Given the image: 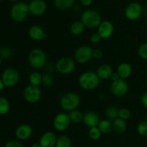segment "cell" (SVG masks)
Segmentation results:
<instances>
[{"instance_id":"cell-37","label":"cell","mask_w":147,"mask_h":147,"mask_svg":"<svg viewBox=\"0 0 147 147\" xmlns=\"http://www.w3.org/2000/svg\"><path fill=\"white\" fill-rule=\"evenodd\" d=\"M4 147H24L22 144L19 141L11 140L7 142Z\"/></svg>"},{"instance_id":"cell-40","label":"cell","mask_w":147,"mask_h":147,"mask_svg":"<svg viewBox=\"0 0 147 147\" xmlns=\"http://www.w3.org/2000/svg\"><path fill=\"white\" fill-rule=\"evenodd\" d=\"M80 1L83 6L88 7V6H90V4H92V1H93V0H80Z\"/></svg>"},{"instance_id":"cell-10","label":"cell","mask_w":147,"mask_h":147,"mask_svg":"<svg viewBox=\"0 0 147 147\" xmlns=\"http://www.w3.org/2000/svg\"><path fill=\"white\" fill-rule=\"evenodd\" d=\"M1 80L5 87L11 88L15 86L20 80V74L16 69L9 67L4 70Z\"/></svg>"},{"instance_id":"cell-32","label":"cell","mask_w":147,"mask_h":147,"mask_svg":"<svg viewBox=\"0 0 147 147\" xmlns=\"http://www.w3.org/2000/svg\"><path fill=\"white\" fill-rule=\"evenodd\" d=\"M42 84L46 88H50L54 84V80L51 75L48 73L42 75Z\"/></svg>"},{"instance_id":"cell-17","label":"cell","mask_w":147,"mask_h":147,"mask_svg":"<svg viewBox=\"0 0 147 147\" xmlns=\"http://www.w3.org/2000/svg\"><path fill=\"white\" fill-rule=\"evenodd\" d=\"M100 121V116L96 112L90 111H88L86 113H84L83 122L89 129L98 126Z\"/></svg>"},{"instance_id":"cell-33","label":"cell","mask_w":147,"mask_h":147,"mask_svg":"<svg viewBox=\"0 0 147 147\" xmlns=\"http://www.w3.org/2000/svg\"><path fill=\"white\" fill-rule=\"evenodd\" d=\"M131 116V113L130 110L126 108H122V109H119V119H122V120L127 121Z\"/></svg>"},{"instance_id":"cell-45","label":"cell","mask_w":147,"mask_h":147,"mask_svg":"<svg viewBox=\"0 0 147 147\" xmlns=\"http://www.w3.org/2000/svg\"><path fill=\"white\" fill-rule=\"evenodd\" d=\"M145 119L147 121V113H146V115H145Z\"/></svg>"},{"instance_id":"cell-24","label":"cell","mask_w":147,"mask_h":147,"mask_svg":"<svg viewBox=\"0 0 147 147\" xmlns=\"http://www.w3.org/2000/svg\"><path fill=\"white\" fill-rule=\"evenodd\" d=\"M119 108L115 106H109L106 109L105 114H106V116L107 117V119L110 121H114L115 119L119 118Z\"/></svg>"},{"instance_id":"cell-21","label":"cell","mask_w":147,"mask_h":147,"mask_svg":"<svg viewBox=\"0 0 147 147\" xmlns=\"http://www.w3.org/2000/svg\"><path fill=\"white\" fill-rule=\"evenodd\" d=\"M113 131L116 133L121 134H123L126 131L127 123H126V121L118 118V119L113 121Z\"/></svg>"},{"instance_id":"cell-8","label":"cell","mask_w":147,"mask_h":147,"mask_svg":"<svg viewBox=\"0 0 147 147\" xmlns=\"http://www.w3.org/2000/svg\"><path fill=\"white\" fill-rule=\"evenodd\" d=\"M23 97L29 103H37L40 101L42 97L41 90L37 86L28 85L23 91Z\"/></svg>"},{"instance_id":"cell-34","label":"cell","mask_w":147,"mask_h":147,"mask_svg":"<svg viewBox=\"0 0 147 147\" xmlns=\"http://www.w3.org/2000/svg\"><path fill=\"white\" fill-rule=\"evenodd\" d=\"M138 55L143 60H147V42H144L139 46L138 49Z\"/></svg>"},{"instance_id":"cell-16","label":"cell","mask_w":147,"mask_h":147,"mask_svg":"<svg viewBox=\"0 0 147 147\" xmlns=\"http://www.w3.org/2000/svg\"><path fill=\"white\" fill-rule=\"evenodd\" d=\"M28 34L30 38L34 41L40 42L47 37L44 29L40 25H32L28 30Z\"/></svg>"},{"instance_id":"cell-14","label":"cell","mask_w":147,"mask_h":147,"mask_svg":"<svg viewBox=\"0 0 147 147\" xmlns=\"http://www.w3.org/2000/svg\"><path fill=\"white\" fill-rule=\"evenodd\" d=\"M28 6L30 13L34 16L42 15L47 9V4L44 0H32Z\"/></svg>"},{"instance_id":"cell-35","label":"cell","mask_w":147,"mask_h":147,"mask_svg":"<svg viewBox=\"0 0 147 147\" xmlns=\"http://www.w3.org/2000/svg\"><path fill=\"white\" fill-rule=\"evenodd\" d=\"M12 55V51L9 47H4L0 49V57L2 59H7L10 58Z\"/></svg>"},{"instance_id":"cell-26","label":"cell","mask_w":147,"mask_h":147,"mask_svg":"<svg viewBox=\"0 0 147 147\" xmlns=\"http://www.w3.org/2000/svg\"><path fill=\"white\" fill-rule=\"evenodd\" d=\"M69 117H70L71 122L74 123H79L83 121V117H84V113H82L78 109L69 112Z\"/></svg>"},{"instance_id":"cell-13","label":"cell","mask_w":147,"mask_h":147,"mask_svg":"<svg viewBox=\"0 0 147 147\" xmlns=\"http://www.w3.org/2000/svg\"><path fill=\"white\" fill-rule=\"evenodd\" d=\"M97 30V32L102 39H109L113 34L114 26L111 22L109 20H104V21H102Z\"/></svg>"},{"instance_id":"cell-27","label":"cell","mask_w":147,"mask_h":147,"mask_svg":"<svg viewBox=\"0 0 147 147\" xmlns=\"http://www.w3.org/2000/svg\"><path fill=\"white\" fill-rule=\"evenodd\" d=\"M29 81L32 86L39 87L42 83V75L39 72H33L29 77Z\"/></svg>"},{"instance_id":"cell-4","label":"cell","mask_w":147,"mask_h":147,"mask_svg":"<svg viewBox=\"0 0 147 147\" xmlns=\"http://www.w3.org/2000/svg\"><path fill=\"white\" fill-rule=\"evenodd\" d=\"M28 61L33 68L37 70L42 69L47 64V55L41 49H33L29 54Z\"/></svg>"},{"instance_id":"cell-39","label":"cell","mask_w":147,"mask_h":147,"mask_svg":"<svg viewBox=\"0 0 147 147\" xmlns=\"http://www.w3.org/2000/svg\"><path fill=\"white\" fill-rule=\"evenodd\" d=\"M141 102H142L144 107H145L147 109V92L142 95V98H141Z\"/></svg>"},{"instance_id":"cell-2","label":"cell","mask_w":147,"mask_h":147,"mask_svg":"<svg viewBox=\"0 0 147 147\" xmlns=\"http://www.w3.org/2000/svg\"><path fill=\"white\" fill-rule=\"evenodd\" d=\"M80 19V21L83 23L86 27L89 29L98 28L102 22V18L100 13L93 9H88L83 11Z\"/></svg>"},{"instance_id":"cell-46","label":"cell","mask_w":147,"mask_h":147,"mask_svg":"<svg viewBox=\"0 0 147 147\" xmlns=\"http://www.w3.org/2000/svg\"><path fill=\"white\" fill-rule=\"evenodd\" d=\"M9 1H17V0H9Z\"/></svg>"},{"instance_id":"cell-22","label":"cell","mask_w":147,"mask_h":147,"mask_svg":"<svg viewBox=\"0 0 147 147\" xmlns=\"http://www.w3.org/2000/svg\"><path fill=\"white\" fill-rule=\"evenodd\" d=\"M86 26L83 24L81 21H76L70 25V31L73 35L79 36L83 33L85 31Z\"/></svg>"},{"instance_id":"cell-42","label":"cell","mask_w":147,"mask_h":147,"mask_svg":"<svg viewBox=\"0 0 147 147\" xmlns=\"http://www.w3.org/2000/svg\"><path fill=\"white\" fill-rule=\"evenodd\" d=\"M4 88H5V86H4V83H3L2 80H1V79H0V90H3Z\"/></svg>"},{"instance_id":"cell-28","label":"cell","mask_w":147,"mask_h":147,"mask_svg":"<svg viewBox=\"0 0 147 147\" xmlns=\"http://www.w3.org/2000/svg\"><path fill=\"white\" fill-rule=\"evenodd\" d=\"M55 147H72L71 139L66 135H61L57 137Z\"/></svg>"},{"instance_id":"cell-18","label":"cell","mask_w":147,"mask_h":147,"mask_svg":"<svg viewBox=\"0 0 147 147\" xmlns=\"http://www.w3.org/2000/svg\"><path fill=\"white\" fill-rule=\"evenodd\" d=\"M57 139L55 134L52 131H47L42 135L39 144L41 147H55Z\"/></svg>"},{"instance_id":"cell-31","label":"cell","mask_w":147,"mask_h":147,"mask_svg":"<svg viewBox=\"0 0 147 147\" xmlns=\"http://www.w3.org/2000/svg\"><path fill=\"white\" fill-rule=\"evenodd\" d=\"M137 133L142 136H147V121H141L136 128Z\"/></svg>"},{"instance_id":"cell-9","label":"cell","mask_w":147,"mask_h":147,"mask_svg":"<svg viewBox=\"0 0 147 147\" xmlns=\"http://www.w3.org/2000/svg\"><path fill=\"white\" fill-rule=\"evenodd\" d=\"M70 121L69 114L65 112L59 113L55 116L53 119V127L56 131L59 132H63L67 130L70 126Z\"/></svg>"},{"instance_id":"cell-3","label":"cell","mask_w":147,"mask_h":147,"mask_svg":"<svg viewBox=\"0 0 147 147\" xmlns=\"http://www.w3.org/2000/svg\"><path fill=\"white\" fill-rule=\"evenodd\" d=\"M60 106L64 111L70 112L78 109L80 104V98L77 93L68 92L63 95L60 98Z\"/></svg>"},{"instance_id":"cell-36","label":"cell","mask_w":147,"mask_h":147,"mask_svg":"<svg viewBox=\"0 0 147 147\" xmlns=\"http://www.w3.org/2000/svg\"><path fill=\"white\" fill-rule=\"evenodd\" d=\"M101 37L99 35V34L98 32L93 33V34H91L90 37V42L93 43V44H98V43H99L101 41Z\"/></svg>"},{"instance_id":"cell-1","label":"cell","mask_w":147,"mask_h":147,"mask_svg":"<svg viewBox=\"0 0 147 147\" xmlns=\"http://www.w3.org/2000/svg\"><path fill=\"white\" fill-rule=\"evenodd\" d=\"M100 79L97 73L93 71H86L82 73L78 78V84L85 90H93L98 87Z\"/></svg>"},{"instance_id":"cell-38","label":"cell","mask_w":147,"mask_h":147,"mask_svg":"<svg viewBox=\"0 0 147 147\" xmlns=\"http://www.w3.org/2000/svg\"><path fill=\"white\" fill-rule=\"evenodd\" d=\"M103 53L100 49H94L93 50V58L96 60H100L103 57Z\"/></svg>"},{"instance_id":"cell-44","label":"cell","mask_w":147,"mask_h":147,"mask_svg":"<svg viewBox=\"0 0 147 147\" xmlns=\"http://www.w3.org/2000/svg\"><path fill=\"white\" fill-rule=\"evenodd\" d=\"M1 58L0 57V67H1Z\"/></svg>"},{"instance_id":"cell-20","label":"cell","mask_w":147,"mask_h":147,"mask_svg":"<svg viewBox=\"0 0 147 147\" xmlns=\"http://www.w3.org/2000/svg\"><path fill=\"white\" fill-rule=\"evenodd\" d=\"M116 73L120 78L126 80L132 74V67L129 63H122L117 67Z\"/></svg>"},{"instance_id":"cell-19","label":"cell","mask_w":147,"mask_h":147,"mask_svg":"<svg viewBox=\"0 0 147 147\" xmlns=\"http://www.w3.org/2000/svg\"><path fill=\"white\" fill-rule=\"evenodd\" d=\"M96 73L100 80H108L111 78L113 73V67L109 64H102L98 66L96 70Z\"/></svg>"},{"instance_id":"cell-30","label":"cell","mask_w":147,"mask_h":147,"mask_svg":"<svg viewBox=\"0 0 147 147\" xmlns=\"http://www.w3.org/2000/svg\"><path fill=\"white\" fill-rule=\"evenodd\" d=\"M102 132L100 131V130L99 129V128L98 126L96 127H93L89 129L88 131V136L90 137V139L93 141H97L98 139H100L102 136Z\"/></svg>"},{"instance_id":"cell-11","label":"cell","mask_w":147,"mask_h":147,"mask_svg":"<svg viewBox=\"0 0 147 147\" xmlns=\"http://www.w3.org/2000/svg\"><path fill=\"white\" fill-rule=\"evenodd\" d=\"M110 90L113 96L121 97L125 96L129 91V84L126 80L119 78V80L112 81Z\"/></svg>"},{"instance_id":"cell-29","label":"cell","mask_w":147,"mask_h":147,"mask_svg":"<svg viewBox=\"0 0 147 147\" xmlns=\"http://www.w3.org/2000/svg\"><path fill=\"white\" fill-rule=\"evenodd\" d=\"M10 109V103L4 97H0V115H6Z\"/></svg>"},{"instance_id":"cell-7","label":"cell","mask_w":147,"mask_h":147,"mask_svg":"<svg viewBox=\"0 0 147 147\" xmlns=\"http://www.w3.org/2000/svg\"><path fill=\"white\" fill-rule=\"evenodd\" d=\"M93 49L88 45H81L74 53V60L78 64H86L93 58Z\"/></svg>"},{"instance_id":"cell-23","label":"cell","mask_w":147,"mask_h":147,"mask_svg":"<svg viewBox=\"0 0 147 147\" xmlns=\"http://www.w3.org/2000/svg\"><path fill=\"white\" fill-rule=\"evenodd\" d=\"M98 127L99 128L102 134H110L113 131V122H111V121L109 120V119L100 120Z\"/></svg>"},{"instance_id":"cell-15","label":"cell","mask_w":147,"mask_h":147,"mask_svg":"<svg viewBox=\"0 0 147 147\" xmlns=\"http://www.w3.org/2000/svg\"><path fill=\"white\" fill-rule=\"evenodd\" d=\"M33 133L32 128L29 124H21L16 129L15 136L19 140L25 141L30 139Z\"/></svg>"},{"instance_id":"cell-43","label":"cell","mask_w":147,"mask_h":147,"mask_svg":"<svg viewBox=\"0 0 147 147\" xmlns=\"http://www.w3.org/2000/svg\"><path fill=\"white\" fill-rule=\"evenodd\" d=\"M30 147H41V146H40V144L38 142V143H34L33 144H32V146Z\"/></svg>"},{"instance_id":"cell-12","label":"cell","mask_w":147,"mask_h":147,"mask_svg":"<svg viewBox=\"0 0 147 147\" xmlns=\"http://www.w3.org/2000/svg\"><path fill=\"white\" fill-rule=\"evenodd\" d=\"M143 12L142 6L138 2H131L126 7L125 9V15L128 20L131 21L137 20L142 17Z\"/></svg>"},{"instance_id":"cell-25","label":"cell","mask_w":147,"mask_h":147,"mask_svg":"<svg viewBox=\"0 0 147 147\" xmlns=\"http://www.w3.org/2000/svg\"><path fill=\"white\" fill-rule=\"evenodd\" d=\"M75 0H54L55 6L60 10H66L73 6Z\"/></svg>"},{"instance_id":"cell-5","label":"cell","mask_w":147,"mask_h":147,"mask_svg":"<svg viewBox=\"0 0 147 147\" xmlns=\"http://www.w3.org/2000/svg\"><path fill=\"white\" fill-rule=\"evenodd\" d=\"M29 13V6L27 4L24 2H18L11 7L10 16L16 22H22L28 17Z\"/></svg>"},{"instance_id":"cell-41","label":"cell","mask_w":147,"mask_h":147,"mask_svg":"<svg viewBox=\"0 0 147 147\" xmlns=\"http://www.w3.org/2000/svg\"><path fill=\"white\" fill-rule=\"evenodd\" d=\"M120 78V77L119 76V75L117 74L116 72H113V73L112 74L111 77V79L112 80V81H115V80H117Z\"/></svg>"},{"instance_id":"cell-6","label":"cell","mask_w":147,"mask_h":147,"mask_svg":"<svg viewBox=\"0 0 147 147\" xmlns=\"http://www.w3.org/2000/svg\"><path fill=\"white\" fill-rule=\"evenodd\" d=\"M55 69L63 75H70L76 70V61L70 57H63L55 63Z\"/></svg>"}]
</instances>
